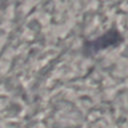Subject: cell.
<instances>
[{
  "label": "cell",
  "mask_w": 128,
  "mask_h": 128,
  "mask_svg": "<svg viewBox=\"0 0 128 128\" xmlns=\"http://www.w3.org/2000/svg\"><path fill=\"white\" fill-rule=\"evenodd\" d=\"M2 4H3V3H2V2H0V9H1V7H2Z\"/></svg>",
  "instance_id": "1"
}]
</instances>
